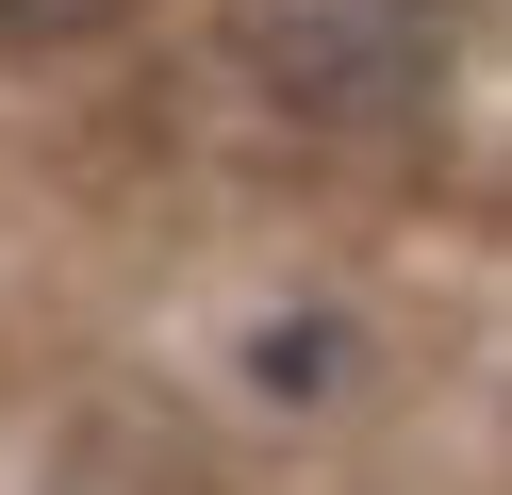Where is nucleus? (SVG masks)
<instances>
[{"label": "nucleus", "instance_id": "1", "mask_svg": "<svg viewBox=\"0 0 512 495\" xmlns=\"http://www.w3.org/2000/svg\"><path fill=\"white\" fill-rule=\"evenodd\" d=\"M232 66L314 149H397L446 99V0H248Z\"/></svg>", "mask_w": 512, "mask_h": 495}, {"label": "nucleus", "instance_id": "2", "mask_svg": "<svg viewBox=\"0 0 512 495\" xmlns=\"http://www.w3.org/2000/svg\"><path fill=\"white\" fill-rule=\"evenodd\" d=\"M133 0H0V50H83V33H116Z\"/></svg>", "mask_w": 512, "mask_h": 495}]
</instances>
